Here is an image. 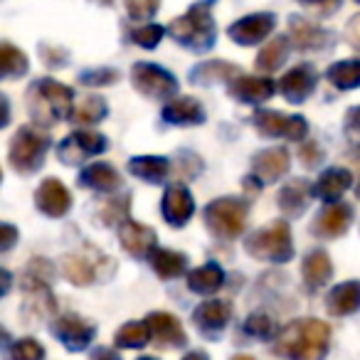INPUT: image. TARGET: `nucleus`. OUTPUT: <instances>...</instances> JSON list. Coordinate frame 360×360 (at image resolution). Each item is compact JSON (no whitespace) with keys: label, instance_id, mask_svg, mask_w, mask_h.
Returning <instances> with one entry per match:
<instances>
[{"label":"nucleus","instance_id":"nucleus-1","mask_svg":"<svg viewBox=\"0 0 360 360\" xmlns=\"http://www.w3.org/2000/svg\"><path fill=\"white\" fill-rule=\"evenodd\" d=\"M328 343L330 328L323 321L301 319L281 330L274 350L286 360H323L328 353Z\"/></svg>","mask_w":360,"mask_h":360},{"label":"nucleus","instance_id":"nucleus-2","mask_svg":"<svg viewBox=\"0 0 360 360\" xmlns=\"http://www.w3.org/2000/svg\"><path fill=\"white\" fill-rule=\"evenodd\" d=\"M212 3L215 0H200L186 15L175 18L170 22L168 32L180 42V45H186L188 50H195V52H207L212 45H215V22H212Z\"/></svg>","mask_w":360,"mask_h":360},{"label":"nucleus","instance_id":"nucleus-3","mask_svg":"<svg viewBox=\"0 0 360 360\" xmlns=\"http://www.w3.org/2000/svg\"><path fill=\"white\" fill-rule=\"evenodd\" d=\"M72 94L70 86L60 84L55 79H40L32 84L30 94H27V101H30V116L35 124L42 126H52L60 119L72 114Z\"/></svg>","mask_w":360,"mask_h":360},{"label":"nucleus","instance_id":"nucleus-4","mask_svg":"<svg viewBox=\"0 0 360 360\" xmlns=\"http://www.w3.org/2000/svg\"><path fill=\"white\" fill-rule=\"evenodd\" d=\"M247 255L262 262H289L294 257V245H291V230L286 220H276L269 227L255 232L250 240L245 242Z\"/></svg>","mask_w":360,"mask_h":360},{"label":"nucleus","instance_id":"nucleus-5","mask_svg":"<svg viewBox=\"0 0 360 360\" xmlns=\"http://www.w3.org/2000/svg\"><path fill=\"white\" fill-rule=\"evenodd\" d=\"M47 148H50V136L42 134L40 129L25 126L11 141V150H8L11 168L18 170V173H35L42 165Z\"/></svg>","mask_w":360,"mask_h":360},{"label":"nucleus","instance_id":"nucleus-6","mask_svg":"<svg viewBox=\"0 0 360 360\" xmlns=\"http://www.w3.org/2000/svg\"><path fill=\"white\" fill-rule=\"evenodd\" d=\"M205 222L207 230L220 240H235L242 235L247 225V202L237 198H220L205 207Z\"/></svg>","mask_w":360,"mask_h":360},{"label":"nucleus","instance_id":"nucleus-7","mask_svg":"<svg viewBox=\"0 0 360 360\" xmlns=\"http://www.w3.org/2000/svg\"><path fill=\"white\" fill-rule=\"evenodd\" d=\"M131 79L134 86L148 99H165V96H173L178 91V79H175L170 72L160 70L148 62H139L131 70Z\"/></svg>","mask_w":360,"mask_h":360},{"label":"nucleus","instance_id":"nucleus-8","mask_svg":"<svg viewBox=\"0 0 360 360\" xmlns=\"http://www.w3.org/2000/svg\"><path fill=\"white\" fill-rule=\"evenodd\" d=\"M255 126L259 134L269 136V139H284L289 141H304L309 134V124H306L304 116H289L281 114V111H257L255 114Z\"/></svg>","mask_w":360,"mask_h":360},{"label":"nucleus","instance_id":"nucleus-9","mask_svg":"<svg viewBox=\"0 0 360 360\" xmlns=\"http://www.w3.org/2000/svg\"><path fill=\"white\" fill-rule=\"evenodd\" d=\"M106 150V139L101 134H91V131H77L70 134L60 146V158L67 165L82 163V160L91 158V155H99Z\"/></svg>","mask_w":360,"mask_h":360},{"label":"nucleus","instance_id":"nucleus-10","mask_svg":"<svg viewBox=\"0 0 360 360\" xmlns=\"http://www.w3.org/2000/svg\"><path fill=\"white\" fill-rule=\"evenodd\" d=\"M319 75L311 65H299L294 70H289L279 79V91L284 99H289L291 104H301L304 99H309L316 89Z\"/></svg>","mask_w":360,"mask_h":360},{"label":"nucleus","instance_id":"nucleus-11","mask_svg":"<svg viewBox=\"0 0 360 360\" xmlns=\"http://www.w3.org/2000/svg\"><path fill=\"white\" fill-rule=\"evenodd\" d=\"M276 25V18L271 13H257V15H247L242 20H237L235 25H230V37L237 42V45H257L262 42Z\"/></svg>","mask_w":360,"mask_h":360},{"label":"nucleus","instance_id":"nucleus-12","mask_svg":"<svg viewBox=\"0 0 360 360\" xmlns=\"http://www.w3.org/2000/svg\"><path fill=\"white\" fill-rule=\"evenodd\" d=\"M101 262H106V257H99L96 252H79V255H67L62 259V271L65 276L77 286H89L96 279V274H101Z\"/></svg>","mask_w":360,"mask_h":360},{"label":"nucleus","instance_id":"nucleus-13","mask_svg":"<svg viewBox=\"0 0 360 360\" xmlns=\"http://www.w3.org/2000/svg\"><path fill=\"white\" fill-rule=\"evenodd\" d=\"M350 220H353V210L345 202H330L328 207L319 212L316 222L311 225V232L323 240H333V237H340L345 230L350 227Z\"/></svg>","mask_w":360,"mask_h":360},{"label":"nucleus","instance_id":"nucleus-14","mask_svg":"<svg viewBox=\"0 0 360 360\" xmlns=\"http://www.w3.org/2000/svg\"><path fill=\"white\" fill-rule=\"evenodd\" d=\"M35 205L40 212H45L47 217H62L70 212L72 198L70 191L62 186L57 178H47L35 193Z\"/></svg>","mask_w":360,"mask_h":360},{"label":"nucleus","instance_id":"nucleus-15","mask_svg":"<svg viewBox=\"0 0 360 360\" xmlns=\"http://www.w3.org/2000/svg\"><path fill=\"white\" fill-rule=\"evenodd\" d=\"M146 321H148L150 335L158 343V348H183L188 343L186 330H183V326H180V321L175 316L165 314V311H155Z\"/></svg>","mask_w":360,"mask_h":360},{"label":"nucleus","instance_id":"nucleus-16","mask_svg":"<svg viewBox=\"0 0 360 360\" xmlns=\"http://www.w3.org/2000/svg\"><path fill=\"white\" fill-rule=\"evenodd\" d=\"M55 335L70 350H84L91 343V338H94V326L86 323L84 319H79L75 314H65L57 319Z\"/></svg>","mask_w":360,"mask_h":360},{"label":"nucleus","instance_id":"nucleus-17","mask_svg":"<svg viewBox=\"0 0 360 360\" xmlns=\"http://www.w3.org/2000/svg\"><path fill=\"white\" fill-rule=\"evenodd\" d=\"M160 210H163V217L168 220V225L173 227H183L195 212V202H193V195L186 191L183 186H173L165 191L163 202H160Z\"/></svg>","mask_w":360,"mask_h":360},{"label":"nucleus","instance_id":"nucleus-18","mask_svg":"<svg viewBox=\"0 0 360 360\" xmlns=\"http://www.w3.org/2000/svg\"><path fill=\"white\" fill-rule=\"evenodd\" d=\"M119 240L124 245V250L136 259H143V257L155 252V232L146 225H139V222L126 220L124 225H119Z\"/></svg>","mask_w":360,"mask_h":360},{"label":"nucleus","instance_id":"nucleus-19","mask_svg":"<svg viewBox=\"0 0 360 360\" xmlns=\"http://www.w3.org/2000/svg\"><path fill=\"white\" fill-rule=\"evenodd\" d=\"M230 316H232V309L227 301L212 299V301H205V304L198 306L195 314H193V321H195V326L205 335H217L227 323H230Z\"/></svg>","mask_w":360,"mask_h":360},{"label":"nucleus","instance_id":"nucleus-20","mask_svg":"<svg viewBox=\"0 0 360 360\" xmlns=\"http://www.w3.org/2000/svg\"><path fill=\"white\" fill-rule=\"evenodd\" d=\"M276 91L274 82L266 77H235L230 84V94L242 104H259Z\"/></svg>","mask_w":360,"mask_h":360},{"label":"nucleus","instance_id":"nucleus-21","mask_svg":"<svg viewBox=\"0 0 360 360\" xmlns=\"http://www.w3.org/2000/svg\"><path fill=\"white\" fill-rule=\"evenodd\" d=\"M289 153L284 148H266L262 153L255 155V163H252V170L255 175L262 180V183H274L281 175H286L289 170Z\"/></svg>","mask_w":360,"mask_h":360},{"label":"nucleus","instance_id":"nucleus-22","mask_svg":"<svg viewBox=\"0 0 360 360\" xmlns=\"http://www.w3.org/2000/svg\"><path fill=\"white\" fill-rule=\"evenodd\" d=\"M163 121L173 126H195L205 121V111L193 96H178L163 106Z\"/></svg>","mask_w":360,"mask_h":360},{"label":"nucleus","instance_id":"nucleus-23","mask_svg":"<svg viewBox=\"0 0 360 360\" xmlns=\"http://www.w3.org/2000/svg\"><path fill=\"white\" fill-rule=\"evenodd\" d=\"M350 186H353V175H350L348 170L328 168L326 173H321V178L316 180V186L311 188V193H314L316 198H321V200L335 202Z\"/></svg>","mask_w":360,"mask_h":360},{"label":"nucleus","instance_id":"nucleus-24","mask_svg":"<svg viewBox=\"0 0 360 360\" xmlns=\"http://www.w3.org/2000/svg\"><path fill=\"white\" fill-rule=\"evenodd\" d=\"M289 32H291V40H294V45L299 47V50H323L330 42L328 32L316 27L314 22L304 20V18H291Z\"/></svg>","mask_w":360,"mask_h":360},{"label":"nucleus","instance_id":"nucleus-25","mask_svg":"<svg viewBox=\"0 0 360 360\" xmlns=\"http://www.w3.org/2000/svg\"><path fill=\"white\" fill-rule=\"evenodd\" d=\"M79 183L99 193H116L121 188V175L109 163H91L89 168L82 170Z\"/></svg>","mask_w":360,"mask_h":360},{"label":"nucleus","instance_id":"nucleus-26","mask_svg":"<svg viewBox=\"0 0 360 360\" xmlns=\"http://www.w3.org/2000/svg\"><path fill=\"white\" fill-rule=\"evenodd\" d=\"M326 309L330 316H350L360 309V281L338 284L326 299Z\"/></svg>","mask_w":360,"mask_h":360},{"label":"nucleus","instance_id":"nucleus-27","mask_svg":"<svg viewBox=\"0 0 360 360\" xmlns=\"http://www.w3.org/2000/svg\"><path fill=\"white\" fill-rule=\"evenodd\" d=\"M301 274H304V281L309 289H319V286H323L330 279L333 264H330L328 255L323 250L309 252L304 259V266H301Z\"/></svg>","mask_w":360,"mask_h":360},{"label":"nucleus","instance_id":"nucleus-28","mask_svg":"<svg viewBox=\"0 0 360 360\" xmlns=\"http://www.w3.org/2000/svg\"><path fill=\"white\" fill-rule=\"evenodd\" d=\"M222 284H225V271H222L217 264H205V266H200V269L188 274V286H191V291L202 294V296L215 294Z\"/></svg>","mask_w":360,"mask_h":360},{"label":"nucleus","instance_id":"nucleus-29","mask_svg":"<svg viewBox=\"0 0 360 360\" xmlns=\"http://www.w3.org/2000/svg\"><path fill=\"white\" fill-rule=\"evenodd\" d=\"M150 264H153V271L160 276V279L168 281V279H175L178 274L186 271L188 259H186V255H180V252L155 250L153 255H150Z\"/></svg>","mask_w":360,"mask_h":360},{"label":"nucleus","instance_id":"nucleus-30","mask_svg":"<svg viewBox=\"0 0 360 360\" xmlns=\"http://www.w3.org/2000/svg\"><path fill=\"white\" fill-rule=\"evenodd\" d=\"M129 170L146 183H160L168 175V160L158 155H141V158H131Z\"/></svg>","mask_w":360,"mask_h":360},{"label":"nucleus","instance_id":"nucleus-31","mask_svg":"<svg viewBox=\"0 0 360 360\" xmlns=\"http://www.w3.org/2000/svg\"><path fill=\"white\" fill-rule=\"evenodd\" d=\"M306 202H309V186H306L304 180H296V183H289V186L281 188L279 207L286 215H301L306 210Z\"/></svg>","mask_w":360,"mask_h":360},{"label":"nucleus","instance_id":"nucleus-32","mask_svg":"<svg viewBox=\"0 0 360 360\" xmlns=\"http://www.w3.org/2000/svg\"><path fill=\"white\" fill-rule=\"evenodd\" d=\"M328 79L338 89H355L360 86V60H343L335 62L333 67H328Z\"/></svg>","mask_w":360,"mask_h":360},{"label":"nucleus","instance_id":"nucleus-33","mask_svg":"<svg viewBox=\"0 0 360 360\" xmlns=\"http://www.w3.org/2000/svg\"><path fill=\"white\" fill-rule=\"evenodd\" d=\"M286 55H289V40H286V37H276V40H271L269 45L259 52V57H257V70L274 72L276 67L284 65Z\"/></svg>","mask_w":360,"mask_h":360},{"label":"nucleus","instance_id":"nucleus-34","mask_svg":"<svg viewBox=\"0 0 360 360\" xmlns=\"http://www.w3.org/2000/svg\"><path fill=\"white\" fill-rule=\"evenodd\" d=\"M153 338L150 335V326L148 321H141V323H126L121 330H116V345L119 348H143L148 340Z\"/></svg>","mask_w":360,"mask_h":360},{"label":"nucleus","instance_id":"nucleus-35","mask_svg":"<svg viewBox=\"0 0 360 360\" xmlns=\"http://www.w3.org/2000/svg\"><path fill=\"white\" fill-rule=\"evenodd\" d=\"M106 116V101L101 96H82L77 109L72 111V121L77 124H96Z\"/></svg>","mask_w":360,"mask_h":360},{"label":"nucleus","instance_id":"nucleus-36","mask_svg":"<svg viewBox=\"0 0 360 360\" xmlns=\"http://www.w3.org/2000/svg\"><path fill=\"white\" fill-rule=\"evenodd\" d=\"M0 72L3 77H22L27 72V57L6 42L0 47Z\"/></svg>","mask_w":360,"mask_h":360},{"label":"nucleus","instance_id":"nucleus-37","mask_svg":"<svg viewBox=\"0 0 360 360\" xmlns=\"http://www.w3.org/2000/svg\"><path fill=\"white\" fill-rule=\"evenodd\" d=\"M227 77H237V70L227 62H207V65L193 70V79L200 84H212V82L227 79Z\"/></svg>","mask_w":360,"mask_h":360},{"label":"nucleus","instance_id":"nucleus-38","mask_svg":"<svg viewBox=\"0 0 360 360\" xmlns=\"http://www.w3.org/2000/svg\"><path fill=\"white\" fill-rule=\"evenodd\" d=\"M42 355H45V348L32 338L15 340L6 350V360H42Z\"/></svg>","mask_w":360,"mask_h":360},{"label":"nucleus","instance_id":"nucleus-39","mask_svg":"<svg viewBox=\"0 0 360 360\" xmlns=\"http://www.w3.org/2000/svg\"><path fill=\"white\" fill-rule=\"evenodd\" d=\"M160 0H126V11L134 20H148L158 13Z\"/></svg>","mask_w":360,"mask_h":360},{"label":"nucleus","instance_id":"nucleus-40","mask_svg":"<svg viewBox=\"0 0 360 360\" xmlns=\"http://www.w3.org/2000/svg\"><path fill=\"white\" fill-rule=\"evenodd\" d=\"M131 37H134L136 45L146 47V50H153V47L160 42V37H163V27L160 25H143V27H139V30L131 32Z\"/></svg>","mask_w":360,"mask_h":360},{"label":"nucleus","instance_id":"nucleus-41","mask_svg":"<svg viewBox=\"0 0 360 360\" xmlns=\"http://www.w3.org/2000/svg\"><path fill=\"white\" fill-rule=\"evenodd\" d=\"M245 330L257 335V338H269L274 333V323H271V319L266 314H252L245 323Z\"/></svg>","mask_w":360,"mask_h":360},{"label":"nucleus","instance_id":"nucleus-42","mask_svg":"<svg viewBox=\"0 0 360 360\" xmlns=\"http://www.w3.org/2000/svg\"><path fill=\"white\" fill-rule=\"evenodd\" d=\"M116 79H119V72H116V70H106V67H101V70L84 72V75H82V82H84V84H91V86L114 84Z\"/></svg>","mask_w":360,"mask_h":360},{"label":"nucleus","instance_id":"nucleus-43","mask_svg":"<svg viewBox=\"0 0 360 360\" xmlns=\"http://www.w3.org/2000/svg\"><path fill=\"white\" fill-rule=\"evenodd\" d=\"M345 136L353 146H360V106L350 109L345 116Z\"/></svg>","mask_w":360,"mask_h":360},{"label":"nucleus","instance_id":"nucleus-44","mask_svg":"<svg viewBox=\"0 0 360 360\" xmlns=\"http://www.w3.org/2000/svg\"><path fill=\"white\" fill-rule=\"evenodd\" d=\"M301 160H304L309 168H314L316 163H321V148L316 146V141L301 146Z\"/></svg>","mask_w":360,"mask_h":360},{"label":"nucleus","instance_id":"nucleus-45","mask_svg":"<svg viewBox=\"0 0 360 360\" xmlns=\"http://www.w3.org/2000/svg\"><path fill=\"white\" fill-rule=\"evenodd\" d=\"M0 232H3V237H0V250L3 252H8L13 245H15V240H18V230L13 225H3L0 227Z\"/></svg>","mask_w":360,"mask_h":360},{"label":"nucleus","instance_id":"nucleus-46","mask_svg":"<svg viewBox=\"0 0 360 360\" xmlns=\"http://www.w3.org/2000/svg\"><path fill=\"white\" fill-rule=\"evenodd\" d=\"M299 3H304V6H309V8H316L319 13H333L335 8H338V0H299Z\"/></svg>","mask_w":360,"mask_h":360},{"label":"nucleus","instance_id":"nucleus-47","mask_svg":"<svg viewBox=\"0 0 360 360\" xmlns=\"http://www.w3.org/2000/svg\"><path fill=\"white\" fill-rule=\"evenodd\" d=\"M345 35H348L350 45L360 50V15H355L353 20L348 22V30H345Z\"/></svg>","mask_w":360,"mask_h":360},{"label":"nucleus","instance_id":"nucleus-48","mask_svg":"<svg viewBox=\"0 0 360 360\" xmlns=\"http://www.w3.org/2000/svg\"><path fill=\"white\" fill-rule=\"evenodd\" d=\"M91 360H121V358L114 353V350H109V348H99L94 355H91Z\"/></svg>","mask_w":360,"mask_h":360},{"label":"nucleus","instance_id":"nucleus-49","mask_svg":"<svg viewBox=\"0 0 360 360\" xmlns=\"http://www.w3.org/2000/svg\"><path fill=\"white\" fill-rule=\"evenodd\" d=\"M183 360H207V355L202 353V350H193V353H188Z\"/></svg>","mask_w":360,"mask_h":360},{"label":"nucleus","instance_id":"nucleus-50","mask_svg":"<svg viewBox=\"0 0 360 360\" xmlns=\"http://www.w3.org/2000/svg\"><path fill=\"white\" fill-rule=\"evenodd\" d=\"M232 360H255V358H250V355H235Z\"/></svg>","mask_w":360,"mask_h":360},{"label":"nucleus","instance_id":"nucleus-51","mask_svg":"<svg viewBox=\"0 0 360 360\" xmlns=\"http://www.w3.org/2000/svg\"><path fill=\"white\" fill-rule=\"evenodd\" d=\"M96 3H101V6H111L114 0H96Z\"/></svg>","mask_w":360,"mask_h":360},{"label":"nucleus","instance_id":"nucleus-52","mask_svg":"<svg viewBox=\"0 0 360 360\" xmlns=\"http://www.w3.org/2000/svg\"><path fill=\"white\" fill-rule=\"evenodd\" d=\"M139 360H155V358H139Z\"/></svg>","mask_w":360,"mask_h":360},{"label":"nucleus","instance_id":"nucleus-53","mask_svg":"<svg viewBox=\"0 0 360 360\" xmlns=\"http://www.w3.org/2000/svg\"><path fill=\"white\" fill-rule=\"evenodd\" d=\"M358 195H360V183H358Z\"/></svg>","mask_w":360,"mask_h":360}]
</instances>
